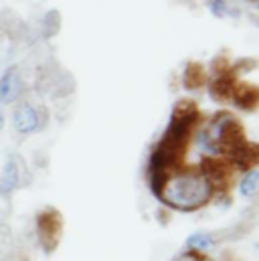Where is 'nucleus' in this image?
<instances>
[{"label": "nucleus", "mask_w": 259, "mask_h": 261, "mask_svg": "<svg viewBox=\"0 0 259 261\" xmlns=\"http://www.w3.org/2000/svg\"><path fill=\"white\" fill-rule=\"evenodd\" d=\"M235 99H237V106H241V108H253L257 101V91L251 85H243L235 93Z\"/></svg>", "instance_id": "423d86ee"}, {"label": "nucleus", "mask_w": 259, "mask_h": 261, "mask_svg": "<svg viewBox=\"0 0 259 261\" xmlns=\"http://www.w3.org/2000/svg\"><path fill=\"white\" fill-rule=\"evenodd\" d=\"M209 10H211V14L221 18V16L229 14V4H227V0H209Z\"/></svg>", "instance_id": "1a4fd4ad"}, {"label": "nucleus", "mask_w": 259, "mask_h": 261, "mask_svg": "<svg viewBox=\"0 0 259 261\" xmlns=\"http://www.w3.org/2000/svg\"><path fill=\"white\" fill-rule=\"evenodd\" d=\"M20 91V75L16 67H10L0 77V103H12Z\"/></svg>", "instance_id": "20e7f679"}, {"label": "nucleus", "mask_w": 259, "mask_h": 261, "mask_svg": "<svg viewBox=\"0 0 259 261\" xmlns=\"http://www.w3.org/2000/svg\"><path fill=\"white\" fill-rule=\"evenodd\" d=\"M191 249H200V251H204V249H211L213 247V239H211V235H206V233H194L189 237V243H187Z\"/></svg>", "instance_id": "0eeeda50"}, {"label": "nucleus", "mask_w": 259, "mask_h": 261, "mask_svg": "<svg viewBox=\"0 0 259 261\" xmlns=\"http://www.w3.org/2000/svg\"><path fill=\"white\" fill-rule=\"evenodd\" d=\"M12 126H14V132L27 136V134H33L43 126V116L33 103L22 101L16 106V110L12 114Z\"/></svg>", "instance_id": "f03ea898"}, {"label": "nucleus", "mask_w": 259, "mask_h": 261, "mask_svg": "<svg viewBox=\"0 0 259 261\" xmlns=\"http://www.w3.org/2000/svg\"><path fill=\"white\" fill-rule=\"evenodd\" d=\"M211 93H213L215 97H219V99L227 97V95L231 93V81H229L227 77H219V79L211 85Z\"/></svg>", "instance_id": "6e6552de"}, {"label": "nucleus", "mask_w": 259, "mask_h": 261, "mask_svg": "<svg viewBox=\"0 0 259 261\" xmlns=\"http://www.w3.org/2000/svg\"><path fill=\"white\" fill-rule=\"evenodd\" d=\"M257 182H259V172L253 168V170H249V172L243 176V180H241V185H239L241 195L245 196V198L255 196V193H257Z\"/></svg>", "instance_id": "39448f33"}, {"label": "nucleus", "mask_w": 259, "mask_h": 261, "mask_svg": "<svg viewBox=\"0 0 259 261\" xmlns=\"http://www.w3.org/2000/svg\"><path fill=\"white\" fill-rule=\"evenodd\" d=\"M160 193H162L164 202H168L170 206L183 208V211H193L209 200L211 182L202 174L187 172V174H178V176L162 182Z\"/></svg>", "instance_id": "f257e3e1"}, {"label": "nucleus", "mask_w": 259, "mask_h": 261, "mask_svg": "<svg viewBox=\"0 0 259 261\" xmlns=\"http://www.w3.org/2000/svg\"><path fill=\"white\" fill-rule=\"evenodd\" d=\"M4 128V114H2V108H0V130Z\"/></svg>", "instance_id": "9d476101"}, {"label": "nucleus", "mask_w": 259, "mask_h": 261, "mask_svg": "<svg viewBox=\"0 0 259 261\" xmlns=\"http://www.w3.org/2000/svg\"><path fill=\"white\" fill-rule=\"evenodd\" d=\"M20 176H22V162L16 154H10L6 158L2 174H0V195L12 193L20 185Z\"/></svg>", "instance_id": "7ed1b4c3"}]
</instances>
